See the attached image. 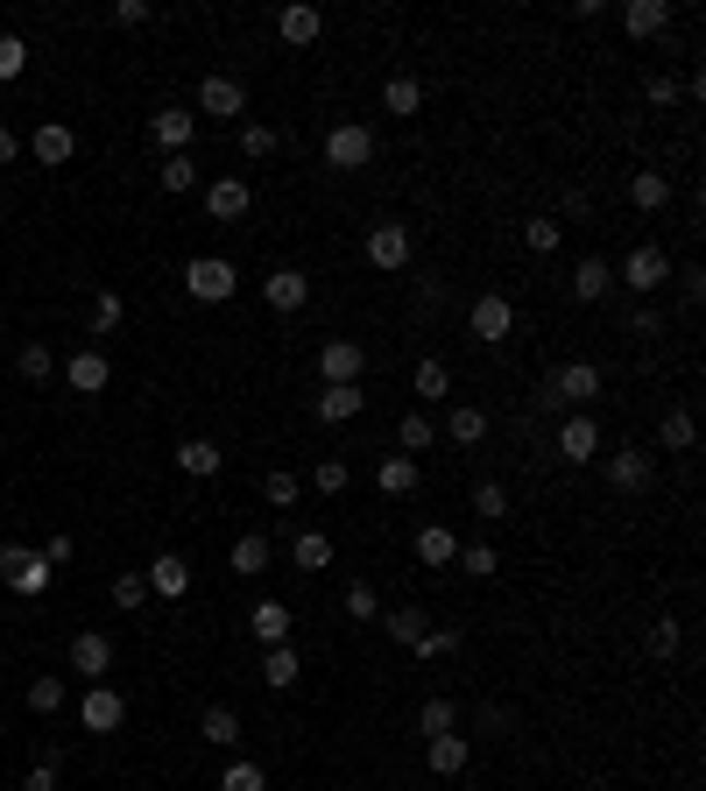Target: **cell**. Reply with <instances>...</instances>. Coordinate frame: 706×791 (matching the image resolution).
I'll return each instance as SVG.
<instances>
[{
    "label": "cell",
    "instance_id": "6da1fadb",
    "mask_svg": "<svg viewBox=\"0 0 706 791\" xmlns=\"http://www.w3.org/2000/svg\"><path fill=\"white\" fill-rule=\"evenodd\" d=\"M600 389H608V375H600L594 361H565L559 375L545 382V403H551V410H565V417H573V410H587V403H594Z\"/></svg>",
    "mask_w": 706,
    "mask_h": 791
},
{
    "label": "cell",
    "instance_id": "7a4b0ae2",
    "mask_svg": "<svg viewBox=\"0 0 706 791\" xmlns=\"http://www.w3.org/2000/svg\"><path fill=\"white\" fill-rule=\"evenodd\" d=\"M0 579H8L22 601H36V594H50L57 565L43 559V551H28V544H0Z\"/></svg>",
    "mask_w": 706,
    "mask_h": 791
},
{
    "label": "cell",
    "instance_id": "3957f363",
    "mask_svg": "<svg viewBox=\"0 0 706 791\" xmlns=\"http://www.w3.org/2000/svg\"><path fill=\"white\" fill-rule=\"evenodd\" d=\"M368 163H374V128L368 121L325 128V170H368Z\"/></svg>",
    "mask_w": 706,
    "mask_h": 791
},
{
    "label": "cell",
    "instance_id": "277c9868",
    "mask_svg": "<svg viewBox=\"0 0 706 791\" xmlns=\"http://www.w3.org/2000/svg\"><path fill=\"white\" fill-rule=\"evenodd\" d=\"M184 290L199 297V304H227L240 290V268L227 255H199V262H184Z\"/></svg>",
    "mask_w": 706,
    "mask_h": 791
},
{
    "label": "cell",
    "instance_id": "5b68a950",
    "mask_svg": "<svg viewBox=\"0 0 706 791\" xmlns=\"http://www.w3.org/2000/svg\"><path fill=\"white\" fill-rule=\"evenodd\" d=\"M360 255H368V268H382V276L410 268V227H403V219H374L368 241H360Z\"/></svg>",
    "mask_w": 706,
    "mask_h": 791
},
{
    "label": "cell",
    "instance_id": "8992f818",
    "mask_svg": "<svg viewBox=\"0 0 706 791\" xmlns=\"http://www.w3.org/2000/svg\"><path fill=\"white\" fill-rule=\"evenodd\" d=\"M467 333L480 339V347H502L508 333H516V304H508L502 290H488V297H474V311H467Z\"/></svg>",
    "mask_w": 706,
    "mask_h": 791
},
{
    "label": "cell",
    "instance_id": "52a82bcc",
    "mask_svg": "<svg viewBox=\"0 0 706 791\" xmlns=\"http://www.w3.org/2000/svg\"><path fill=\"white\" fill-rule=\"evenodd\" d=\"M622 283H629V290H636V297L665 290V283H671V255H665V248H657V241L629 248V262H622Z\"/></svg>",
    "mask_w": 706,
    "mask_h": 791
},
{
    "label": "cell",
    "instance_id": "ba28073f",
    "mask_svg": "<svg viewBox=\"0 0 706 791\" xmlns=\"http://www.w3.org/2000/svg\"><path fill=\"white\" fill-rule=\"evenodd\" d=\"M650 481H657V459L650 453H636V445L608 453V488H614V495H643Z\"/></svg>",
    "mask_w": 706,
    "mask_h": 791
},
{
    "label": "cell",
    "instance_id": "9c48e42d",
    "mask_svg": "<svg viewBox=\"0 0 706 791\" xmlns=\"http://www.w3.org/2000/svg\"><path fill=\"white\" fill-rule=\"evenodd\" d=\"M199 113H213V121H234V113H248V85L227 79V71H205V85H199Z\"/></svg>",
    "mask_w": 706,
    "mask_h": 791
},
{
    "label": "cell",
    "instance_id": "30bf717a",
    "mask_svg": "<svg viewBox=\"0 0 706 791\" xmlns=\"http://www.w3.org/2000/svg\"><path fill=\"white\" fill-rule=\"evenodd\" d=\"M71 671L99 685V679L113 671V636H107V630H79V636H71Z\"/></svg>",
    "mask_w": 706,
    "mask_h": 791
},
{
    "label": "cell",
    "instance_id": "8fae6325",
    "mask_svg": "<svg viewBox=\"0 0 706 791\" xmlns=\"http://www.w3.org/2000/svg\"><path fill=\"white\" fill-rule=\"evenodd\" d=\"M559 459H565V467H587V459H600V424H594L587 410H573L559 424Z\"/></svg>",
    "mask_w": 706,
    "mask_h": 791
},
{
    "label": "cell",
    "instance_id": "7c38bea8",
    "mask_svg": "<svg viewBox=\"0 0 706 791\" xmlns=\"http://www.w3.org/2000/svg\"><path fill=\"white\" fill-rule=\"evenodd\" d=\"M64 382H71L79 396H107V382H113V361H107L99 347H79V353L64 361Z\"/></svg>",
    "mask_w": 706,
    "mask_h": 791
},
{
    "label": "cell",
    "instance_id": "4fadbf2b",
    "mask_svg": "<svg viewBox=\"0 0 706 791\" xmlns=\"http://www.w3.org/2000/svg\"><path fill=\"white\" fill-rule=\"evenodd\" d=\"M148 134H156V148H163V156H184V148H191V134H199V113H191V107H156Z\"/></svg>",
    "mask_w": 706,
    "mask_h": 791
},
{
    "label": "cell",
    "instance_id": "5bb4252c",
    "mask_svg": "<svg viewBox=\"0 0 706 791\" xmlns=\"http://www.w3.org/2000/svg\"><path fill=\"white\" fill-rule=\"evenodd\" d=\"M262 297H268V311H283V319H290V311L311 304V276H304V268H268Z\"/></svg>",
    "mask_w": 706,
    "mask_h": 791
},
{
    "label": "cell",
    "instance_id": "9a60e30c",
    "mask_svg": "<svg viewBox=\"0 0 706 791\" xmlns=\"http://www.w3.org/2000/svg\"><path fill=\"white\" fill-rule=\"evenodd\" d=\"M424 764H431V778H459V770L474 764V742L459 735V728L453 735H424Z\"/></svg>",
    "mask_w": 706,
    "mask_h": 791
},
{
    "label": "cell",
    "instance_id": "2e32d148",
    "mask_svg": "<svg viewBox=\"0 0 706 791\" xmlns=\"http://www.w3.org/2000/svg\"><path fill=\"white\" fill-rule=\"evenodd\" d=\"M79 721H85V728H93V735H113V728H120V721H128V699H120V693H113V685H93V693H85V699H79Z\"/></svg>",
    "mask_w": 706,
    "mask_h": 791
},
{
    "label": "cell",
    "instance_id": "e0dca14e",
    "mask_svg": "<svg viewBox=\"0 0 706 791\" xmlns=\"http://www.w3.org/2000/svg\"><path fill=\"white\" fill-rule=\"evenodd\" d=\"M360 368H368V353H360L354 339H325V347H319V375H325V389H339V382H360Z\"/></svg>",
    "mask_w": 706,
    "mask_h": 791
},
{
    "label": "cell",
    "instance_id": "ac0fdd59",
    "mask_svg": "<svg viewBox=\"0 0 706 791\" xmlns=\"http://www.w3.org/2000/svg\"><path fill=\"white\" fill-rule=\"evenodd\" d=\"M248 636H254L262 650L290 644V601H254V608H248Z\"/></svg>",
    "mask_w": 706,
    "mask_h": 791
},
{
    "label": "cell",
    "instance_id": "d6986e66",
    "mask_svg": "<svg viewBox=\"0 0 706 791\" xmlns=\"http://www.w3.org/2000/svg\"><path fill=\"white\" fill-rule=\"evenodd\" d=\"M248 205H254L248 177H213V184H205V213L213 219H248Z\"/></svg>",
    "mask_w": 706,
    "mask_h": 791
},
{
    "label": "cell",
    "instance_id": "ffe728a7",
    "mask_svg": "<svg viewBox=\"0 0 706 791\" xmlns=\"http://www.w3.org/2000/svg\"><path fill=\"white\" fill-rule=\"evenodd\" d=\"M142 579H148V594H156V601H184V594H191V565L177 559V551H163Z\"/></svg>",
    "mask_w": 706,
    "mask_h": 791
},
{
    "label": "cell",
    "instance_id": "44dd1931",
    "mask_svg": "<svg viewBox=\"0 0 706 791\" xmlns=\"http://www.w3.org/2000/svg\"><path fill=\"white\" fill-rule=\"evenodd\" d=\"M28 156H36V163H50V170H57V163H71V156H79V134H71L64 121H43L36 134H28Z\"/></svg>",
    "mask_w": 706,
    "mask_h": 791
},
{
    "label": "cell",
    "instance_id": "7402d4cb",
    "mask_svg": "<svg viewBox=\"0 0 706 791\" xmlns=\"http://www.w3.org/2000/svg\"><path fill=\"white\" fill-rule=\"evenodd\" d=\"M311 410H319V424H354V417L368 410V389H360V382H339V389H325Z\"/></svg>",
    "mask_w": 706,
    "mask_h": 791
},
{
    "label": "cell",
    "instance_id": "603a6c76",
    "mask_svg": "<svg viewBox=\"0 0 706 791\" xmlns=\"http://www.w3.org/2000/svg\"><path fill=\"white\" fill-rule=\"evenodd\" d=\"M268 559H276V551H268V530H240V537H234V559H227V565H234L240 579H262V573H268Z\"/></svg>",
    "mask_w": 706,
    "mask_h": 791
},
{
    "label": "cell",
    "instance_id": "cb8c5ba5",
    "mask_svg": "<svg viewBox=\"0 0 706 791\" xmlns=\"http://www.w3.org/2000/svg\"><path fill=\"white\" fill-rule=\"evenodd\" d=\"M417 481H424V467H417L410 453H388L382 467H374V488H382V495H417Z\"/></svg>",
    "mask_w": 706,
    "mask_h": 791
},
{
    "label": "cell",
    "instance_id": "d4e9b609",
    "mask_svg": "<svg viewBox=\"0 0 706 791\" xmlns=\"http://www.w3.org/2000/svg\"><path fill=\"white\" fill-rule=\"evenodd\" d=\"M304 679V658H297L290 644H276V650H262V685L268 693H290V685Z\"/></svg>",
    "mask_w": 706,
    "mask_h": 791
},
{
    "label": "cell",
    "instance_id": "484cf974",
    "mask_svg": "<svg viewBox=\"0 0 706 791\" xmlns=\"http://www.w3.org/2000/svg\"><path fill=\"white\" fill-rule=\"evenodd\" d=\"M622 28H629V36H665V28H671V0H629Z\"/></svg>",
    "mask_w": 706,
    "mask_h": 791
},
{
    "label": "cell",
    "instance_id": "4316f807",
    "mask_svg": "<svg viewBox=\"0 0 706 791\" xmlns=\"http://www.w3.org/2000/svg\"><path fill=\"white\" fill-rule=\"evenodd\" d=\"M290 565L297 573H325V565H333V537L325 530H297L290 537Z\"/></svg>",
    "mask_w": 706,
    "mask_h": 791
},
{
    "label": "cell",
    "instance_id": "83f0119b",
    "mask_svg": "<svg viewBox=\"0 0 706 791\" xmlns=\"http://www.w3.org/2000/svg\"><path fill=\"white\" fill-rule=\"evenodd\" d=\"M276 36L304 50V43H319V36H325V14H319V8H283V14H276Z\"/></svg>",
    "mask_w": 706,
    "mask_h": 791
},
{
    "label": "cell",
    "instance_id": "f1b7e54d",
    "mask_svg": "<svg viewBox=\"0 0 706 791\" xmlns=\"http://www.w3.org/2000/svg\"><path fill=\"white\" fill-rule=\"evenodd\" d=\"M396 445H403V453H431V445H439V417H431V410H410V417H403V424H396Z\"/></svg>",
    "mask_w": 706,
    "mask_h": 791
},
{
    "label": "cell",
    "instance_id": "f546056e",
    "mask_svg": "<svg viewBox=\"0 0 706 791\" xmlns=\"http://www.w3.org/2000/svg\"><path fill=\"white\" fill-rule=\"evenodd\" d=\"M629 199H636V213H665L671 177H665V170H636V177H629Z\"/></svg>",
    "mask_w": 706,
    "mask_h": 791
},
{
    "label": "cell",
    "instance_id": "4dcf8cb0",
    "mask_svg": "<svg viewBox=\"0 0 706 791\" xmlns=\"http://www.w3.org/2000/svg\"><path fill=\"white\" fill-rule=\"evenodd\" d=\"M608 283H614V268L600 262V255H587V262L573 268V297H579V304H600V297H608Z\"/></svg>",
    "mask_w": 706,
    "mask_h": 791
},
{
    "label": "cell",
    "instance_id": "1f68e13d",
    "mask_svg": "<svg viewBox=\"0 0 706 791\" xmlns=\"http://www.w3.org/2000/svg\"><path fill=\"white\" fill-rule=\"evenodd\" d=\"M177 467H184L191 481H213V474H219V445L213 439H184V445H177Z\"/></svg>",
    "mask_w": 706,
    "mask_h": 791
},
{
    "label": "cell",
    "instance_id": "d6a6232c",
    "mask_svg": "<svg viewBox=\"0 0 706 791\" xmlns=\"http://www.w3.org/2000/svg\"><path fill=\"white\" fill-rule=\"evenodd\" d=\"M417 559H424V565H453L459 559V537L445 524H424V530H417Z\"/></svg>",
    "mask_w": 706,
    "mask_h": 791
},
{
    "label": "cell",
    "instance_id": "836d02e7",
    "mask_svg": "<svg viewBox=\"0 0 706 791\" xmlns=\"http://www.w3.org/2000/svg\"><path fill=\"white\" fill-rule=\"evenodd\" d=\"M417 107H424V85H417V79H388V85H382V113H396V121H410Z\"/></svg>",
    "mask_w": 706,
    "mask_h": 791
},
{
    "label": "cell",
    "instance_id": "e575fe53",
    "mask_svg": "<svg viewBox=\"0 0 706 791\" xmlns=\"http://www.w3.org/2000/svg\"><path fill=\"white\" fill-rule=\"evenodd\" d=\"M445 439H453V445H480V439H488V410H474V403H459V410L445 417Z\"/></svg>",
    "mask_w": 706,
    "mask_h": 791
},
{
    "label": "cell",
    "instance_id": "d590c367",
    "mask_svg": "<svg viewBox=\"0 0 706 791\" xmlns=\"http://www.w3.org/2000/svg\"><path fill=\"white\" fill-rule=\"evenodd\" d=\"M199 735L213 742V750H234V742H240V714H234V707H205Z\"/></svg>",
    "mask_w": 706,
    "mask_h": 791
},
{
    "label": "cell",
    "instance_id": "8d00e7d4",
    "mask_svg": "<svg viewBox=\"0 0 706 791\" xmlns=\"http://www.w3.org/2000/svg\"><path fill=\"white\" fill-rule=\"evenodd\" d=\"M156 184L163 191H199V156H191V148H184V156H163Z\"/></svg>",
    "mask_w": 706,
    "mask_h": 791
},
{
    "label": "cell",
    "instance_id": "74e56055",
    "mask_svg": "<svg viewBox=\"0 0 706 791\" xmlns=\"http://www.w3.org/2000/svg\"><path fill=\"white\" fill-rule=\"evenodd\" d=\"M417 396H424V403H439V396H453V368H445V361H417Z\"/></svg>",
    "mask_w": 706,
    "mask_h": 791
},
{
    "label": "cell",
    "instance_id": "f35d334b",
    "mask_svg": "<svg viewBox=\"0 0 706 791\" xmlns=\"http://www.w3.org/2000/svg\"><path fill=\"white\" fill-rule=\"evenodd\" d=\"M559 241H565L559 219H523V248H530V255H559Z\"/></svg>",
    "mask_w": 706,
    "mask_h": 791
},
{
    "label": "cell",
    "instance_id": "ab89813d",
    "mask_svg": "<svg viewBox=\"0 0 706 791\" xmlns=\"http://www.w3.org/2000/svg\"><path fill=\"white\" fill-rule=\"evenodd\" d=\"M417 728H424V735H453L459 707H453V699H424V707H417Z\"/></svg>",
    "mask_w": 706,
    "mask_h": 791
},
{
    "label": "cell",
    "instance_id": "60d3db41",
    "mask_svg": "<svg viewBox=\"0 0 706 791\" xmlns=\"http://www.w3.org/2000/svg\"><path fill=\"white\" fill-rule=\"evenodd\" d=\"M219 791H268V770L240 756V764H227V770H219Z\"/></svg>",
    "mask_w": 706,
    "mask_h": 791
},
{
    "label": "cell",
    "instance_id": "b9f144b4",
    "mask_svg": "<svg viewBox=\"0 0 706 791\" xmlns=\"http://www.w3.org/2000/svg\"><path fill=\"white\" fill-rule=\"evenodd\" d=\"M276 148H283V134H276V128H262V121H248V128H240V156H248V163L276 156Z\"/></svg>",
    "mask_w": 706,
    "mask_h": 791
},
{
    "label": "cell",
    "instance_id": "7bdbcfd3",
    "mask_svg": "<svg viewBox=\"0 0 706 791\" xmlns=\"http://www.w3.org/2000/svg\"><path fill=\"white\" fill-rule=\"evenodd\" d=\"M693 439H699L693 410H665V453H693Z\"/></svg>",
    "mask_w": 706,
    "mask_h": 791
},
{
    "label": "cell",
    "instance_id": "ee69618b",
    "mask_svg": "<svg viewBox=\"0 0 706 791\" xmlns=\"http://www.w3.org/2000/svg\"><path fill=\"white\" fill-rule=\"evenodd\" d=\"M474 516H480V524H502V516H508V488L502 481H480L474 488Z\"/></svg>",
    "mask_w": 706,
    "mask_h": 791
},
{
    "label": "cell",
    "instance_id": "f6af8a7d",
    "mask_svg": "<svg viewBox=\"0 0 706 791\" xmlns=\"http://www.w3.org/2000/svg\"><path fill=\"white\" fill-rule=\"evenodd\" d=\"M64 679H28V714H64Z\"/></svg>",
    "mask_w": 706,
    "mask_h": 791
},
{
    "label": "cell",
    "instance_id": "bcb514c9",
    "mask_svg": "<svg viewBox=\"0 0 706 791\" xmlns=\"http://www.w3.org/2000/svg\"><path fill=\"white\" fill-rule=\"evenodd\" d=\"M347 615L354 622H382V594H374L368 579H347Z\"/></svg>",
    "mask_w": 706,
    "mask_h": 791
},
{
    "label": "cell",
    "instance_id": "7dc6e473",
    "mask_svg": "<svg viewBox=\"0 0 706 791\" xmlns=\"http://www.w3.org/2000/svg\"><path fill=\"white\" fill-rule=\"evenodd\" d=\"M347 481H354L347 459H319V467H311V488H319V495H347Z\"/></svg>",
    "mask_w": 706,
    "mask_h": 791
},
{
    "label": "cell",
    "instance_id": "c3c4849f",
    "mask_svg": "<svg viewBox=\"0 0 706 791\" xmlns=\"http://www.w3.org/2000/svg\"><path fill=\"white\" fill-rule=\"evenodd\" d=\"M120 319H128V304H120V290H99V297H93V339H107Z\"/></svg>",
    "mask_w": 706,
    "mask_h": 791
},
{
    "label": "cell",
    "instance_id": "681fc988",
    "mask_svg": "<svg viewBox=\"0 0 706 791\" xmlns=\"http://www.w3.org/2000/svg\"><path fill=\"white\" fill-rule=\"evenodd\" d=\"M14 368H22V375H28V382H50V368H57V353H50V347H43V339H28V347H22V353H14Z\"/></svg>",
    "mask_w": 706,
    "mask_h": 791
},
{
    "label": "cell",
    "instance_id": "f907efd6",
    "mask_svg": "<svg viewBox=\"0 0 706 791\" xmlns=\"http://www.w3.org/2000/svg\"><path fill=\"white\" fill-rule=\"evenodd\" d=\"M382 622H388V636H396V644H417V636L431 630L424 608H396V615H382Z\"/></svg>",
    "mask_w": 706,
    "mask_h": 791
},
{
    "label": "cell",
    "instance_id": "816d5d0a",
    "mask_svg": "<svg viewBox=\"0 0 706 791\" xmlns=\"http://www.w3.org/2000/svg\"><path fill=\"white\" fill-rule=\"evenodd\" d=\"M262 502H268V510H290V502H297V474H262Z\"/></svg>",
    "mask_w": 706,
    "mask_h": 791
},
{
    "label": "cell",
    "instance_id": "f5cc1de1",
    "mask_svg": "<svg viewBox=\"0 0 706 791\" xmlns=\"http://www.w3.org/2000/svg\"><path fill=\"white\" fill-rule=\"evenodd\" d=\"M22 71H28V43L22 36H0V85L22 79Z\"/></svg>",
    "mask_w": 706,
    "mask_h": 791
},
{
    "label": "cell",
    "instance_id": "db71d44e",
    "mask_svg": "<svg viewBox=\"0 0 706 791\" xmlns=\"http://www.w3.org/2000/svg\"><path fill=\"white\" fill-rule=\"evenodd\" d=\"M410 650H417V658H453V650H459V630H424Z\"/></svg>",
    "mask_w": 706,
    "mask_h": 791
},
{
    "label": "cell",
    "instance_id": "11a10c76",
    "mask_svg": "<svg viewBox=\"0 0 706 791\" xmlns=\"http://www.w3.org/2000/svg\"><path fill=\"white\" fill-rule=\"evenodd\" d=\"M679 622H650V636H643V644H650V658H679Z\"/></svg>",
    "mask_w": 706,
    "mask_h": 791
},
{
    "label": "cell",
    "instance_id": "9f6ffc18",
    "mask_svg": "<svg viewBox=\"0 0 706 791\" xmlns=\"http://www.w3.org/2000/svg\"><path fill=\"white\" fill-rule=\"evenodd\" d=\"M453 565H467L474 579H494V544H459V559Z\"/></svg>",
    "mask_w": 706,
    "mask_h": 791
},
{
    "label": "cell",
    "instance_id": "6f0895ef",
    "mask_svg": "<svg viewBox=\"0 0 706 791\" xmlns=\"http://www.w3.org/2000/svg\"><path fill=\"white\" fill-rule=\"evenodd\" d=\"M142 601H148V579L142 573H120L113 579V608H142Z\"/></svg>",
    "mask_w": 706,
    "mask_h": 791
},
{
    "label": "cell",
    "instance_id": "680465c9",
    "mask_svg": "<svg viewBox=\"0 0 706 791\" xmlns=\"http://www.w3.org/2000/svg\"><path fill=\"white\" fill-rule=\"evenodd\" d=\"M643 93H650V107H679V79H665V71H650V79H643Z\"/></svg>",
    "mask_w": 706,
    "mask_h": 791
},
{
    "label": "cell",
    "instance_id": "91938a15",
    "mask_svg": "<svg viewBox=\"0 0 706 791\" xmlns=\"http://www.w3.org/2000/svg\"><path fill=\"white\" fill-rule=\"evenodd\" d=\"M480 728H488V735H516V714L508 707H480Z\"/></svg>",
    "mask_w": 706,
    "mask_h": 791
},
{
    "label": "cell",
    "instance_id": "94428289",
    "mask_svg": "<svg viewBox=\"0 0 706 791\" xmlns=\"http://www.w3.org/2000/svg\"><path fill=\"white\" fill-rule=\"evenodd\" d=\"M148 14H156V8H148V0H120V8H113V22H120V28H142Z\"/></svg>",
    "mask_w": 706,
    "mask_h": 791
},
{
    "label": "cell",
    "instance_id": "6125c7cd",
    "mask_svg": "<svg viewBox=\"0 0 706 791\" xmlns=\"http://www.w3.org/2000/svg\"><path fill=\"white\" fill-rule=\"evenodd\" d=\"M22 791H57V764H50V756H43V764L22 778Z\"/></svg>",
    "mask_w": 706,
    "mask_h": 791
},
{
    "label": "cell",
    "instance_id": "be15d7a7",
    "mask_svg": "<svg viewBox=\"0 0 706 791\" xmlns=\"http://www.w3.org/2000/svg\"><path fill=\"white\" fill-rule=\"evenodd\" d=\"M679 290H685V304H699V297H706V276H699V268H679Z\"/></svg>",
    "mask_w": 706,
    "mask_h": 791
},
{
    "label": "cell",
    "instance_id": "e7e4bbea",
    "mask_svg": "<svg viewBox=\"0 0 706 791\" xmlns=\"http://www.w3.org/2000/svg\"><path fill=\"white\" fill-rule=\"evenodd\" d=\"M629 325H636V333H643V339H657V333H665V319H657V311H650V304H643V311H636V319H629Z\"/></svg>",
    "mask_w": 706,
    "mask_h": 791
},
{
    "label": "cell",
    "instance_id": "03108f58",
    "mask_svg": "<svg viewBox=\"0 0 706 791\" xmlns=\"http://www.w3.org/2000/svg\"><path fill=\"white\" fill-rule=\"evenodd\" d=\"M22 156V142H14V128H0V163H14Z\"/></svg>",
    "mask_w": 706,
    "mask_h": 791
}]
</instances>
